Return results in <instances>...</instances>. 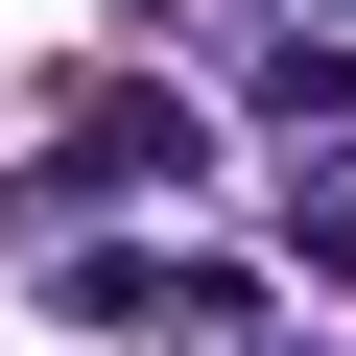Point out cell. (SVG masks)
<instances>
[{
  "mask_svg": "<svg viewBox=\"0 0 356 356\" xmlns=\"http://www.w3.org/2000/svg\"><path fill=\"white\" fill-rule=\"evenodd\" d=\"M261 143H285V166H356V48L285 24V48H261Z\"/></svg>",
  "mask_w": 356,
  "mask_h": 356,
  "instance_id": "6da1fadb",
  "label": "cell"
},
{
  "mask_svg": "<svg viewBox=\"0 0 356 356\" xmlns=\"http://www.w3.org/2000/svg\"><path fill=\"white\" fill-rule=\"evenodd\" d=\"M166 166H191V119H166V95H95V143L48 166V191H166Z\"/></svg>",
  "mask_w": 356,
  "mask_h": 356,
  "instance_id": "7a4b0ae2",
  "label": "cell"
}]
</instances>
